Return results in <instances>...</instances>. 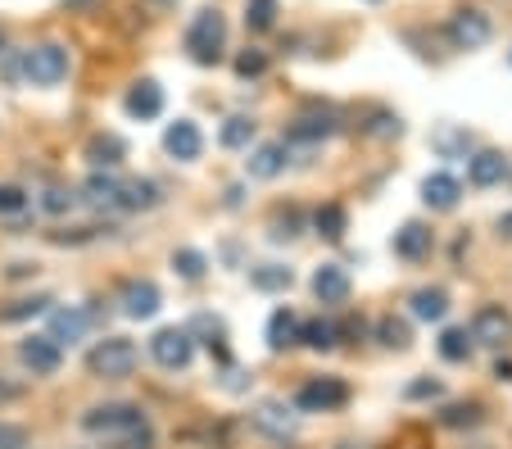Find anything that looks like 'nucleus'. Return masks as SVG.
I'll return each mask as SVG.
<instances>
[{"label": "nucleus", "instance_id": "1", "mask_svg": "<svg viewBox=\"0 0 512 449\" xmlns=\"http://www.w3.org/2000/svg\"><path fill=\"white\" fill-rule=\"evenodd\" d=\"M82 431L87 436H105V440H127L136 431H150L141 404H96L82 413Z\"/></svg>", "mask_w": 512, "mask_h": 449}, {"label": "nucleus", "instance_id": "2", "mask_svg": "<svg viewBox=\"0 0 512 449\" xmlns=\"http://www.w3.org/2000/svg\"><path fill=\"white\" fill-rule=\"evenodd\" d=\"M136 363H141V350H136L127 336H105V341H96V350L87 354V368L91 377H105V381H123L136 372Z\"/></svg>", "mask_w": 512, "mask_h": 449}, {"label": "nucleus", "instance_id": "3", "mask_svg": "<svg viewBox=\"0 0 512 449\" xmlns=\"http://www.w3.org/2000/svg\"><path fill=\"white\" fill-rule=\"evenodd\" d=\"M223 41H227V23L218 10H200L191 19V28H186V50H191L195 64H218Z\"/></svg>", "mask_w": 512, "mask_h": 449}, {"label": "nucleus", "instance_id": "4", "mask_svg": "<svg viewBox=\"0 0 512 449\" xmlns=\"http://www.w3.org/2000/svg\"><path fill=\"white\" fill-rule=\"evenodd\" d=\"M23 78L32 87H59L68 78V50L55 41H41V46L23 50Z\"/></svg>", "mask_w": 512, "mask_h": 449}, {"label": "nucleus", "instance_id": "5", "mask_svg": "<svg viewBox=\"0 0 512 449\" xmlns=\"http://www.w3.org/2000/svg\"><path fill=\"white\" fill-rule=\"evenodd\" d=\"M150 354H155L159 368L182 372V368H191V359H195V336L186 332V327H164V332H155V341H150Z\"/></svg>", "mask_w": 512, "mask_h": 449}, {"label": "nucleus", "instance_id": "6", "mask_svg": "<svg viewBox=\"0 0 512 449\" xmlns=\"http://www.w3.org/2000/svg\"><path fill=\"white\" fill-rule=\"evenodd\" d=\"M345 400H349V386L340 377H313V381H304L300 395H295V404H300L304 413H331Z\"/></svg>", "mask_w": 512, "mask_h": 449}, {"label": "nucleus", "instance_id": "7", "mask_svg": "<svg viewBox=\"0 0 512 449\" xmlns=\"http://www.w3.org/2000/svg\"><path fill=\"white\" fill-rule=\"evenodd\" d=\"M19 363L32 377H50V372H59V363H64V350H59L50 336H28V341H19Z\"/></svg>", "mask_w": 512, "mask_h": 449}, {"label": "nucleus", "instance_id": "8", "mask_svg": "<svg viewBox=\"0 0 512 449\" xmlns=\"http://www.w3.org/2000/svg\"><path fill=\"white\" fill-rule=\"evenodd\" d=\"M472 341L490 345V350H503V345L512 341V318L499 309V304H485V309H476V318H472Z\"/></svg>", "mask_w": 512, "mask_h": 449}, {"label": "nucleus", "instance_id": "9", "mask_svg": "<svg viewBox=\"0 0 512 449\" xmlns=\"http://www.w3.org/2000/svg\"><path fill=\"white\" fill-rule=\"evenodd\" d=\"M449 37H454L458 50H481L490 41V19L481 10H458L449 19Z\"/></svg>", "mask_w": 512, "mask_h": 449}, {"label": "nucleus", "instance_id": "10", "mask_svg": "<svg viewBox=\"0 0 512 449\" xmlns=\"http://www.w3.org/2000/svg\"><path fill=\"white\" fill-rule=\"evenodd\" d=\"M164 150H168L173 159H182V164L200 159V150H204L200 127H195L191 118H177V123H168V132H164Z\"/></svg>", "mask_w": 512, "mask_h": 449}, {"label": "nucleus", "instance_id": "11", "mask_svg": "<svg viewBox=\"0 0 512 449\" xmlns=\"http://www.w3.org/2000/svg\"><path fill=\"white\" fill-rule=\"evenodd\" d=\"M91 327V313L87 309H55L50 313V341L64 350V345H78Z\"/></svg>", "mask_w": 512, "mask_h": 449}, {"label": "nucleus", "instance_id": "12", "mask_svg": "<svg viewBox=\"0 0 512 449\" xmlns=\"http://www.w3.org/2000/svg\"><path fill=\"white\" fill-rule=\"evenodd\" d=\"M123 105H127V114L141 118V123H145V118H159V114H164V87H159V82H150V78H141L132 91H127Z\"/></svg>", "mask_w": 512, "mask_h": 449}, {"label": "nucleus", "instance_id": "13", "mask_svg": "<svg viewBox=\"0 0 512 449\" xmlns=\"http://www.w3.org/2000/svg\"><path fill=\"white\" fill-rule=\"evenodd\" d=\"M164 295H159L155 282H127L123 286V313L127 318H155Z\"/></svg>", "mask_w": 512, "mask_h": 449}, {"label": "nucleus", "instance_id": "14", "mask_svg": "<svg viewBox=\"0 0 512 449\" xmlns=\"http://www.w3.org/2000/svg\"><path fill=\"white\" fill-rule=\"evenodd\" d=\"M458 196H463V186H458L454 173H431V177L422 182L426 209H440V214H449V209L458 205Z\"/></svg>", "mask_w": 512, "mask_h": 449}, {"label": "nucleus", "instance_id": "15", "mask_svg": "<svg viewBox=\"0 0 512 449\" xmlns=\"http://www.w3.org/2000/svg\"><path fill=\"white\" fill-rule=\"evenodd\" d=\"M331 132H336V118L331 114H304L295 118V127L286 132L290 146H318V141H327Z\"/></svg>", "mask_w": 512, "mask_h": 449}, {"label": "nucleus", "instance_id": "16", "mask_svg": "<svg viewBox=\"0 0 512 449\" xmlns=\"http://www.w3.org/2000/svg\"><path fill=\"white\" fill-rule=\"evenodd\" d=\"M159 205V186L150 177H127L118 182V200L114 209H155Z\"/></svg>", "mask_w": 512, "mask_h": 449}, {"label": "nucleus", "instance_id": "17", "mask_svg": "<svg viewBox=\"0 0 512 449\" xmlns=\"http://www.w3.org/2000/svg\"><path fill=\"white\" fill-rule=\"evenodd\" d=\"M313 295H318L322 304H345V300H349V277H345V268L322 264L318 273H313Z\"/></svg>", "mask_w": 512, "mask_h": 449}, {"label": "nucleus", "instance_id": "18", "mask_svg": "<svg viewBox=\"0 0 512 449\" xmlns=\"http://www.w3.org/2000/svg\"><path fill=\"white\" fill-rule=\"evenodd\" d=\"M467 177H472V186H499L503 177H508V159H503L499 150H481V155H472V164H467Z\"/></svg>", "mask_w": 512, "mask_h": 449}, {"label": "nucleus", "instance_id": "19", "mask_svg": "<svg viewBox=\"0 0 512 449\" xmlns=\"http://www.w3.org/2000/svg\"><path fill=\"white\" fill-rule=\"evenodd\" d=\"M395 254L408 259V264H413V259H426V254H431V232H426L422 223H404L395 232Z\"/></svg>", "mask_w": 512, "mask_h": 449}, {"label": "nucleus", "instance_id": "20", "mask_svg": "<svg viewBox=\"0 0 512 449\" xmlns=\"http://www.w3.org/2000/svg\"><path fill=\"white\" fill-rule=\"evenodd\" d=\"M408 304H413V318H417V323H440V318L449 313V295L440 291V286H426V291H417Z\"/></svg>", "mask_w": 512, "mask_h": 449}, {"label": "nucleus", "instance_id": "21", "mask_svg": "<svg viewBox=\"0 0 512 449\" xmlns=\"http://www.w3.org/2000/svg\"><path fill=\"white\" fill-rule=\"evenodd\" d=\"M250 177H277L286 168V141H272V146H259L250 159H245Z\"/></svg>", "mask_w": 512, "mask_h": 449}, {"label": "nucleus", "instance_id": "22", "mask_svg": "<svg viewBox=\"0 0 512 449\" xmlns=\"http://www.w3.org/2000/svg\"><path fill=\"white\" fill-rule=\"evenodd\" d=\"M123 155H127V146L114 137V132H100V137L87 141V159L96 168H118V164H123Z\"/></svg>", "mask_w": 512, "mask_h": 449}, {"label": "nucleus", "instance_id": "23", "mask_svg": "<svg viewBox=\"0 0 512 449\" xmlns=\"http://www.w3.org/2000/svg\"><path fill=\"white\" fill-rule=\"evenodd\" d=\"M295 341H300V318H295L290 309H277L268 318V345L272 350H290Z\"/></svg>", "mask_w": 512, "mask_h": 449}, {"label": "nucleus", "instance_id": "24", "mask_svg": "<svg viewBox=\"0 0 512 449\" xmlns=\"http://www.w3.org/2000/svg\"><path fill=\"white\" fill-rule=\"evenodd\" d=\"M254 422H259L268 436H290V431H295V418H290V409H286V404H277V400L259 404V409H254Z\"/></svg>", "mask_w": 512, "mask_h": 449}, {"label": "nucleus", "instance_id": "25", "mask_svg": "<svg viewBox=\"0 0 512 449\" xmlns=\"http://www.w3.org/2000/svg\"><path fill=\"white\" fill-rule=\"evenodd\" d=\"M300 341L309 345V350H336L340 332H336V323H327V318H309V323H300Z\"/></svg>", "mask_w": 512, "mask_h": 449}, {"label": "nucleus", "instance_id": "26", "mask_svg": "<svg viewBox=\"0 0 512 449\" xmlns=\"http://www.w3.org/2000/svg\"><path fill=\"white\" fill-rule=\"evenodd\" d=\"M435 350H440V359L463 363L467 354H472V332H467V327H449V332L440 336V345H435Z\"/></svg>", "mask_w": 512, "mask_h": 449}, {"label": "nucleus", "instance_id": "27", "mask_svg": "<svg viewBox=\"0 0 512 449\" xmlns=\"http://www.w3.org/2000/svg\"><path fill=\"white\" fill-rule=\"evenodd\" d=\"M290 282H295V277H290V268H281V264L250 268V286H254V291H286Z\"/></svg>", "mask_w": 512, "mask_h": 449}, {"label": "nucleus", "instance_id": "28", "mask_svg": "<svg viewBox=\"0 0 512 449\" xmlns=\"http://www.w3.org/2000/svg\"><path fill=\"white\" fill-rule=\"evenodd\" d=\"M313 227H318V236H327V241H340L349 227V214L340 205H322L318 218H313Z\"/></svg>", "mask_w": 512, "mask_h": 449}, {"label": "nucleus", "instance_id": "29", "mask_svg": "<svg viewBox=\"0 0 512 449\" xmlns=\"http://www.w3.org/2000/svg\"><path fill=\"white\" fill-rule=\"evenodd\" d=\"M218 141H223L227 150H241V146H250L254 141V123L245 114H236V118H227L223 123V132H218Z\"/></svg>", "mask_w": 512, "mask_h": 449}, {"label": "nucleus", "instance_id": "30", "mask_svg": "<svg viewBox=\"0 0 512 449\" xmlns=\"http://www.w3.org/2000/svg\"><path fill=\"white\" fill-rule=\"evenodd\" d=\"M277 23V0H250L245 5V28L250 32H268Z\"/></svg>", "mask_w": 512, "mask_h": 449}, {"label": "nucleus", "instance_id": "31", "mask_svg": "<svg viewBox=\"0 0 512 449\" xmlns=\"http://www.w3.org/2000/svg\"><path fill=\"white\" fill-rule=\"evenodd\" d=\"M87 200L96 209H114V200H118V177H91L87 182Z\"/></svg>", "mask_w": 512, "mask_h": 449}, {"label": "nucleus", "instance_id": "32", "mask_svg": "<svg viewBox=\"0 0 512 449\" xmlns=\"http://www.w3.org/2000/svg\"><path fill=\"white\" fill-rule=\"evenodd\" d=\"M173 268L186 277V282H200L204 268H209V259H204L200 250H177V254H173Z\"/></svg>", "mask_w": 512, "mask_h": 449}, {"label": "nucleus", "instance_id": "33", "mask_svg": "<svg viewBox=\"0 0 512 449\" xmlns=\"http://www.w3.org/2000/svg\"><path fill=\"white\" fill-rule=\"evenodd\" d=\"M50 300L46 295H37V300H19L10 304V309H0V323H19V318H37V313H46Z\"/></svg>", "mask_w": 512, "mask_h": 449}, {"label": "nucleus", "instance_id": "34", "mask_svg": "<svg viewBox=\"0 0 512 449\" xmlns=\"http://www.w3.org/2000/svg\"><path fill=\"white\" fill-rule=\"evenodd\" d=\"M236 73H241V78H259V73H268V55H263V50H245V55L236 59Z\"/></svg>", "mask_w": 512, "mask_h": 449}, {"label": "nucleus", "instance_id": "35", "mask_svg": "<svg viewBox=\"0 0 512 449\" xmlns=\"http://www.w3.org/2000/svg\"><path fill=\"white\" fill-rule=\"evenodd\" d=\"M445 422L449 427H476L481 409H476V404H454V409H445Z\"/></svg>", "mask_w": 512, "mask_h": 449}, {"label": "nucleus", "instance_id": "36", "mask_svg": "<svg viewBox=\"0 0 512 449\" xmlns=\"http://www.w3.org/2000/svg\"><path fill=\"white\" fill-rule=\"evenodd\" d=\"M23 209H28L23 186H0V214H23Z\"/></svg>", "mask_w": 512, "mask_h": 449}, {"label": "nucleus", "instance_id": "37", "mask_svg": "<svg viewBox=\"0 0 512 449\" xmlns=\"http://www.w3.org/2000/svg\"><path fill=\"white\" fill-rule=\"evenodd\" d=\"M381 341H386L390 350H404V345H408V327L395 323V318H386V323H381Z\"/></svg>", "mask_w": 512, "mask_h": 449}, {"label": "nucleus", "instance_id": "38", "mask_svg": "<svg viewBox=\"0 0 512 449\" xmlns=\"http://www.w3.org/2000/svg\"><path fill=\"white\" fill-rule=\"evenodd\" d=\"M0 449H28V431L14 422H0Z\"/></svg>", "mask_w": 512, "mask_h": 449}, {"label": "nucleus", "instance_id": "39", "mask_svg": "<svg viewBox=\"0 0 512 449\" xmlns=\"http://www.w3.org/2000/svg\"><path fill=\"white\" fill-rule=\"evenodd\" d=\"M73 205H78V196H68V191H46V200H41L46 214H68Z\"/></svg>", "mask_w": 512, "mask_h": 449}, {"label": "nucleus", "instance_id": "40", "mask_svg": "<svg viewBox=\"0 0 512 449\" xmlns=\"http://www.w3.org/2000/svg\"><path fill=\"white\" fill-rule=\"evenodd\" d=\"M467 141H472L467 132H440V137H435V150H445V155H449V150H458V146L467 150Z\"/></svg>", "mask_w": 512, "mask_h": 449}, {"label": "nucleus", "instance_id": "41", "mask_svg": "<svg viewBox=\"0 0 512 449\" xmlns=\"http://www.w3.org/2000/svg\"><path fill=\"white\" fill-rule=\"evenodd\" d=\"M295 227H300V218H295V214L277 218V223H272V241H290V236H295Z\"/></svg>", "mask_w": 512, "mask_h": 449}, {"label": "nucleus", "instance_id": "42", "mask_svg": "<svg viewBox=\"0 0 512 449\" xmlns=\"http://www.w3.org/2000/svg\"><path fill=\"white\" fill-rule=\"evenodd\" d=\"M19 395H23V386H19V381H10V377H5V372H0V404H14V400H19Z\"/></svg>", "mask_w": 512, "mask_h": 449}, {"label": "nucleus", "instance_id": "43", "mask_svg": "<svg viewBox=\"0 0 512 449\" xmlns=\"http://www.w3.org/2000/svg\"><path fill=\"white\" fill-rule=\"evenodd\" d=\"M408 395H413V400H422V395H440V381H413Z\"/></svg>", "mask_w": 512, "mask_h": 449}, {"label": "nucleus", "instance_id": "44", "mask_svg": "<svg viewBox=\"0 0 512 449\" xmlns=\"http://www.w3.org/2000/svg\"><path fill=\"white\" fill-rule=\"evenodd\" d=\"M499 236H503V241H512V214L499 218Z\"/></svg>", "mask_w": 512, "mask_h": 449}, {"label": "nucleus", "instance_id": "45", "mask_svg": "<svg viewBox=\"0 0 512 449\" xmlns=\"http://www.w3.org/2000/svg\"><path fill=\"white\" fill-rule=\"evenodd\" d=\"M494 377H503V381H512V363H503V359H499V368H494Z\"/></svg>", "mask_w": 512, "mask_h": 449}, {"label": "nucleus", "instance_id": "46", "mask_svg": "<svg viewBox=\"0 0 512 449\" xmlns=\"http://www.w3.org/2000/svg\"><path fill=\"white\" fill-rule=\"evenodd\" d=\"M68 5H78V10H87V5H96V0H68Z\"/></svg>", "mask_w": 512, "mask_h": 449}]
</instances>
